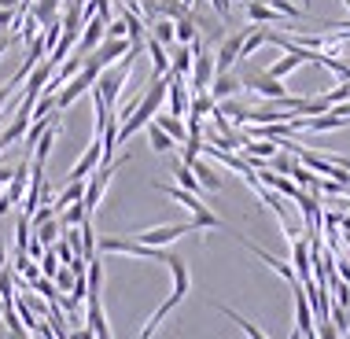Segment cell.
<instances>
[{
    "label": "cell",
    "mask_w": 350,
    "mask_h": 339,
    "mask_svg": "<svg viewBox=\"0 0 350 339\" xmlns=\"http://www.w3.org/2000/svg\"><path fill=\"white\" fill-rule=\"evenodd\" d=\"M133 49H129V55L122 59V67H115V70H103L100 78H96V85H92V92L103 100V107H115L118 103V96H122V89H126V78H129V70H133Z\"/></svg>",
    "instance_id": "1"
},
{
    "label": "cell",
    "mask_w": 350,
    "mask_h": 339,
    "mask_svg": "<svg viewBox=\"0 0 350 339\" xmlns=\"http://www.w3.org/2000/svg\"><path fill=\"white\" fill-rule=\"evenodd\" d=\"M100 67H96V63H92V59H85V67L78 70V74H74V78L67 81V85H63V89L59 92H55V107H70V103L74 100H78L81 96V92H92V85H96V78H100Z\"/></svg>",
    "instance_id": "2"
},
{
    "label": "cell",
    "mask_w": 350,
    "mask_h": 339,
    "mask_svg": "<svg viewBox=\"0 0 350 339\" xmlns=\"http://www.w3.org/2000/svg\"><path fill=\"white\" fill-rule=\"evenodd\" d=\"M96 251L103 254H133V258H148V262H166L170 251H159V247H144V243L137 240H122V236H100L96 240Z\"/></svg>",
    "instance_id": "3"
},
{
    "label": "cell",
    "mask_w": 350,
    "mask_h": 339,
    "mask_svg": "<svg viewBox=\"0 0 350 339\" xmlns=\"http://www.w3.org/2000/svg\"><path fill=\"white\" fill-rule=\"evenodd\" d=\"M214 78H217L214 52L200 49V52H196V63H192V74H188V92H192V96H200V92H211Z\"/></svg>",
    "instance_id": "4"
},
{
    "label": "cell",
    "mask_w": 350,
    "mask_h": 339,
    "mask_svg": "<svg viewBox=\"0 0 350 339\" xmlns=\"http://www.w3.org/2000/svg\"><path fill=\"white\" fill-rule=\"evenodd\" d=\"M240 85L243 89H251V92H258V96H266L269 103H277V100H284L288 96V89H284L280 81H273L266 70H258V67H247L240 74Z\"/></svg>",
    "instance_id": "5"
},
{
    "label": "cell",
    "mask_w": 350,
    "mask_h": 339,
    "mask_svg": "<svg viewBox=\"0 0 350 339\" xmlns=\"http://www.w3.org/2000/svg\"><path fill=\"white\" fill-rule=\"evenodd\" d=\"M126 163V159H118V163H111V166H96V174L89 177V185H85V200H81V206H85V214L92 218V211L100 206V200H103V192H107V185H111V174Z\"/></svg>",
    "instance_id": "6"
},
{
    "label": "cell",
    "mask_w": 350,
    "mask_h": 339,
    "mask_svg": "<svg viewBox=\"0 0 350 339\" xmlns=\"http://www.w3.org/2000/svg\"><path fill=\"white\" fill-rule=\"evenodd\" d=\"M185 232H192V221H177V225H159V229H144L137 232V243H144V247H159L163 251L166 243H174L177 236H185Z\"/></svg>",
    "instance_id": "7"
},
{
    "label": "cell",
    "mask_w": 350,
    "mask_h": 339,
    "mask_svg": "<svg viewBox=\"0 0 350 339\" xmlns=\"http://www.w3.org/2000/svg\"><path fill=\"white\" fill-rule=\"evenodd\" d=\"M291 240V269H295V277H299V284L302 288H310L314 284V258H310V247H306V236H288Z\"/></svg>",
    "instance_id": "8"
},
{
    "label": "cell",
    "mask_w": 350,
    "mask_h": 339,
    "mask_svg": "<svg viewBox=\"0 0 350 339\" xmlns=\"http://www.w3.org/2000/svg\"><path fill=\"white\" fill-rule=\"evenodd\" d=\"M166 100H170V115L174 118H188V103H192V92H188V81L177 78V74H166Z\"/></svg>",
    "instance_id": "9"
},
{
    "label": "cell",
    "mask_w": 350,
    "mask_h": 339,
    "mask_svg": "<svg viewBox=\"0 0 350 339\" xmlns=\"http://www.w3.org/2000/svg\"><path fill=\"white\" fill-rule=\"evenodd\" d=\"M243 37H247V30L221 37V44H217V52H214V67H217V74H229V70H232V63L240 59V52H243Z\"/></svg>",
    "instance_id": "10"
},
{
    "label": "cell",
    "mask_w": 350,
    "mask_h": 339,
    "mask_svg": "<svg viewBox=\"0 0 350 339\" xmlns=\"http://www.w3.org/2000/svg\"><path fill=\"white\" fill-rule=\"evenodd\" d=\"M203 44H196V49H188V44H170V74H177V78L188 81V74H192V63H196V52H200Z\"/></svg>",
    "instance_id": "11"
},
{
    "label": "cell",
    "mask_w": 350,
    "mask_h": 339,
    "mask_svg": "<svg viewBox=\"0 0 350 339\" xmlns=\"http://www.w3.org/2000/svg\"><path fill=\"white\" fill-rule=\"evenodd\" d=\"M100 163H103V148H100V140H92V144L85 148V155L78 159V163H74V170H70L67 181H85V177H92Z\"/></svg>",
    "instance_id": "12"
},
{
    "label": "cell",
    "mask_w": 350,
    "mask_h": 339,
    "mask_svg": "<svg viewBox=\"0 0 350 339\" xmlns=\"http://www.w3.org/2000/svg\"><path fill=\"white\" fill-rule=\"evenodd\" d=\"M103 30H107V23H103V18H96V15L85 18V30H81V41H78V55L89 59V55L103 44Z\"/></svg>",
    "instance_id": "13"
},
{
    "label": "cell",
    "mask_w": 350,
    "mask_h": 339,
    "mask_svg": "<svg viewBox=\"0 0 350 339\" xmlns=\"http://www.w3.org/2000/svg\"><path fill=\"white\" fill-rule=\"evenodd\" d=\"M291 291H295V332L306 339V336H314L317 321H314V314H310V299H306V291H302V284H295Z\"/></svg>",
    "instance_id": "14"
},
{
    "label": "cell",
    "mask_w": 350,
    "mask_h": 339,
    "mask_svg": "<svg viewBox=\"0 0 350 339\" xmlns=\"http://www.w3.org/2000/svg\"><path fill=\"white\" fill-rule=\"evenodd\" d=\"M240 89H243V85H240V74H232V70H229V74H217L214 85H211V100H214V103H225V100H232Z\"/></svg>",
    "instance_id": "15"
},
{
    "label": "cell",
    "mask_w": 350,
    "mask_h": 339,
    "mask_svg": "<svg viewBox=\"0 0 350 339\" xmlns=\"http://www.w3.org/2000/svg\"><path fill=\"white\" fill-rule=\"evenodd\" d=\"M26 181H30V159H23V163L15 166V177H12V185H8V192H4V200L12 206L26 200Z\"/></svg>",
    "instance_id": "16"
},
{
    "label": "cell",
    "mask_w": 350,
    "mask_h": 339,
    "mask_svg": "<svg viewBox=\"0 0 350 339\" xmlns=\"http://www.w3.org/2000/svg\"><path fill=\"white\" fill-rule=\"evenodd\" d=\"M151 122H155V126L163 129V133L174 140V144H185V140H188V126H185L181 118H174V115H155Z\"/></svg>",
    "instance_id": "17"
},
{
    "label": "cell",
    "mask_w": 350,
    "mask_h": 339,
    "mask_svg": "<svg viewBox=\"0 0 350 339\" xmlns=\"http://www.w3.org/2000/svg\"><path fill=\"white\" fill-rule=\"evenodd\" d=\"M144 49L151 52V67H155V78H166V74H170V52L155 41V37H144Z\"/></svg>",
    "instance_id": "18"
},
{
    "label": "cell",
    "mask_w": 350,
    "mask_h": 339,
    "mask_svg": "<svg viewBox=\"0 0 350 339\" xmlns=\"http://www.w3.org/2000/svg\"><path fill=\"white\" fill-rule=\"evenodd\" d=\"M196 174V181H200V188H206V192H217V188H221V177L214 174V166L211 163H203V159H196L192 166H188Z\"/></svg>",
    "instance_id": "19"
},
{
    "label": "cell",
    "mask_w": 350,
    "mask_h": 339,
    "mask_svg": "<svg viewBox=\"0 0 350 339\" xmlns=\"http://www.w3.org/2000/svg\"><path fill=\"white\" fill-rule=\"evenodd\" d=\"M55 137H59V126H55V122H52V126L44 129V137H41V140H37V144H33V163H37V166H44V163H49V155H52V144H55Z\"/></svg>",
    "instance_id": "20"
},
{
    "label": "cell",
    "mask_w": 350,
    "mask_h": 339,
    "mask_svg": "<svg viewBox=\"0 0 350 339\" xmlns=\"http://www.w3.org/2000/svg\"><path fill=\"white\" fill-rule=\"evenodd\" d=\"M217 103L211 100V92H200V96H192V103H188V122H203L206 115H214Z\"/></svg>",
    "instance_id": "21"
},
{
    "label": "cell",
    "mask_w": 350,
    "mask_h": 339,
    "mask_svg": "<svg viewBox=\"0 0 350 339\" xmlns=\"http://www.w3.org/2000/svg\"><path fill=\"white\" fill-rule=\"evenodd\" d=\"M59 232H63V225H59V218H52V221H44L41 229H33V240L41 243L44 251H49V247H55V243H59Z\"/></svg>",
    "instance_id": "22"
},
{
    "label": "cell",
    "mask_w": 350,
    "mask_h": 339,
    "mask_svg": "<svg viewBox=\"0 0 350 339\" xmlns=\"http://www.w3.org/2000/svg\"><path fill=\"white\" fill-rule=\"evenodd\" d=\"M295 166H299V159L291 155V152H284V148H280V152L273 155V159H269V163L262 166V170H273V174H280V177H291V170H295Z\"/></svg>",
    "instance_id": "23"
},
{
    "label": "cell",
    "mask_w": 350,
    "mask_h": 339,
    "mask_svg": "<svg viewBox=\"0 0 350 339\" xmlns=\"http://www.w3.org/2000/svg\"><path fill=\"white\" fill-rule=\"evenodd\" d=\"M266 41H269V30H262V26H251L247 37H243V52H240V59H251V55L258 52Z\"/></svg>",
    "instance_id": "24"
},
{
    "label": "cell",
    "mask_w": 350,
    "mask_h": 339,
    "mask_svg": "<svg viewBox=\"0 0 350 339\" xmlns=\"http://www.w3.org/2000/svg\"><path fill=\"white\" fill-rule=\"evenodd\" d=\"M217 310H221V314L229 317V321H236V325H240L243 332H247V339H269V336L262 332L258 325H254V321H247V317H240V314H236V310H229V306H217Z\"/></svg>",
    "instance_id": "25"
},
{
    "label": "cell",
    "mask_w": 350,
    "mask_h": 339,
    "mask_svg": "<svg viewBox=\"0 0 350 339\" xmlns=\"http://www.w3.org/2000/svg\"><path fill=\"white\" fill-rule=\"evenodd\" d=\"M247 18L251 26H266V23H280V15L269 4H247Z\"/></svg>",
    "instance_id": "26"
},
{
    "label": "cell",
    "mask_w": 350,
    "mask_h": 339,
    "mask_svg": "<svg viewBox=\"0 0 350 339\" xmlns=\"http://www.w3.org/2000/svg\"><path fill=\"white\" fill-rule=\"evenodd\" d=\"M30 218L26 214H18V221H15V254H26L30 251Z\"/></svg>",
    "instance_id": "27"
},
{
    "label": "cell",
    "mask_w": 350,
    "mask_h": 339,
    "mask_svg": "<svg viewBox=\"0 0 350 339\" xmlns=\"http://www.w3.org/2000/svg\"><path fill=\"white\" fill-rule=\"evenodd\" d=\"M148 37H155V41L163 44V49L177 44V41H174V23H170V18H155V23H151V33H148Z\"/></svg>",
    "instance_id": "28"
},
{
    "label": "cell",
    "mask_w": 350,
    "mask_h": 339,
    "mask_svg": "<svg viewBox=\"0 0 350 339\" xmlns=\"http://www.w3.org/2000/svg\"><path fill=\"white\" fill-rule=\"evenodd\" d=\"M15 306V277L12 269H0V310Z\"/></svg>",
    "instance_id": "29"
},
{
    "label": "cell",
    "mask_w": 350,
    "mask_h": 339,
    "mask_svg": "<svg viewBox=\"0 0 350 339\" xmlns=\"http://www.w3.org/2000/svg\"><path fill=\"white\" fill-rule=\"evenodd\" d=\"M144 129H148V140H151V148H155V152H163V155H166V152H174V148H177L174 140H170V137L163 133V129L155 126V122H148Z\"/></svg>",
    "instance_id": "30"
},
{
    "label": "cell",
    "mask_w": 350,
    "mask_h": 339,
    "mask_svg": "<svg viewBox=\"0 0 350 339\" xmlns=\"http://www.w3.org/2000/svg\"><path fill=\"white\" fill-rule=\"evenodd\" d=\"M174 174H177V188H185V192L200 195V181H196V174H192V170H188L185 163H177V166H174Z\"/></svg>",
    "instance_id": "31"
},
{
    "label": "cell",
    "mask_w": 350,
    "mask_h": 339,
    "mask_svg": "<svg viewBox=\"0 0 350 339\" xmlns=\"http://www.w3.org/2000/svg\"><path fill=\"white\" fill-rule=\"evenodd\" d=\"M200 229H221V218H217L211 206H203L200 214H192V232H200Z\"/></svg>",
    "instance_id": "32"
},
{
    "label": "cell",
    "mask_w": 350,
    "mask_h": 339,
    "mask_svg": "<svg viewBox=\"0 0 350 339\" xmlns=\"http://www.w3.org/2000/svg\"><path fill=\"white\" fill-rule=\"evenodd\" d=\"M30 291H37V295H44V303H49V306L59 303V291H55V284H52V280H44V277H37L33 284H30Z\"/></svg>",
    "instance_id": "33"
},
{
    "label": "cell",
    "mask_w": 350,
    "mask_h": 339,
    "mask_svg": "<svg viewBox=\"0 0 350 339\" xmlns=\"http://www.w3.org/2000/svg\"><path fill=\"white\" fill-rule=\"evenodd\" d=\"M37 266H41V277L44 280H55V273H59V258H55V251L49 247L41 254V262H37Z\"/></svg>",
    "instance_id": "34"
},
{
    "label": "cell",
    "mask_w": 350,
    "mask_h": 339,
    "mask_svg": "<svg viewBox=\"0 0 350 339\" xmlns=\"http://www.w3.org/2000/svg\"><path fill=\"white\" fill-rule=\"evenodd\" d=\"M55 111V96L52 92H41V100H37V107H33V122H44Z\"/></svg>",
    "instance_id": "35"
},
{
    "label": "cell",
    "mask_w": 350,
    "mask_h": 339,
    "mask_svg": "<svg viewBox=\"0 0 350 339\" xmlns=\"http://www.w3.org/2000/svg\"><path fill=\"white\" fill-rule=\"evenodd\" d=\"M55 291H74V273L67 269V266H59V273H55Z\"/></svg>",
    "instance_id": "36"
},
{
    "label": "cell",
    "mask_w": 350,
    "mask_h": 339,
    "mask_svg": "<svg viewBox=\"0 0 350 339\" xmlns=\"http://www.w3.org/2000/svg\"><path fill=\"white\" fill-rule=\"evenodd\" d=\"M325 100L332 103V107H339V103H347V100H350V85H339V89L325 92Z\"/></svg>",
    "instance_id": "37"
},
{
    "label": "cell",
    "mask_w": 350,
    "mask_h": 339,
    "mask_svg": "<svg viewBox=\"0 0 350 339\" xmlns=\"http://www.w3.org/2000/svg\"><path fill=\"white\" fill-rule=\"evenodd\" d=\"M317 339H339L336 325L332 321H317Z\"/></svg>",
    "instance_id": "38"
},
{
    "label": "cell",
    "mask_w": 350,
    "mask_h": 339,
    "mask_svg": "<svg viewBox=\"0 0 350 339\" xmlns=\"http://www.w3.org/2000/svg\"><path fill=\"white\" fill-rule=\"evenodd\" d=\"M23 18V12H0V30H8L12 23H18Z\"/></svg>",
    "instance_id": "39"
},
{
    "label": "cell",
    "mask_w": 350,
    "mask_h": 339,
    "mask_svg": "<svg viewBox=\"0 0 350 339\" xmlns=\"http://www.w3.org/2000/svg\"><path fill=\"white\" fill-rule=\"evenodd\" d=\"M211 8H214V12L221 15V18H229V12H232V4H229V0H211Z\"/></svg>",
    "instance_id": "40"
},
{
    "label": "cell",
    "mask_w": 350,
    "mask_h": 339,
    "mask_svg": "<svg viewBox=\"0 0 350 339\" xmlns=\"http://www.w3.org/2000/svg\"><path fill=\"white\" fill-rule=\"evenodd\" d=\"M12 177H15V170H0V188L12 185Z\"/></svg>",
    "instance_id": "41"
},
{
    "label": "cell",
    "mask_w": 350,
    "mask_h": 339,
    "mask_svg": "<svg viewBox=\"0 0 350 339\" xmlns=\"http://www.w3.org/2000/svg\"><path fill=\"white\" fill-rule=\"evenodd\" d=\"M0 12H18V0H0Z\"/></svg>",
    "instance_id": "42"
},
{
    "label": "cell",
    "mask_w": 350,
    "mask_h": 339,
    "mask_svg": "<svg viewBox=\"0 0 350 339\" xmlns=\"http://www.w3.org/2000/svg\"><path fill=\"white\" fill-rule=\"evenodd\" d=\"M0 269H8V247H4V236H0Z\"/></svg>",
    "instance_id": "43"
},
{
    "label": "cell",
    "mask_w": 350,
    "mask_h": 339,
    "mask_svg": "<svg viewBox=\"0 0 350 339\" xmlns=\"http://www.w3.org/2000/svg\"><path fill=\"white\" fill-rule=\"evenodd\" d=\"M70 339H96V336H92L89 328H78V332H70Z\"/></svg>",
    "instance_id": "44"
},
{
    "label": "cell",
    "mask_w": 350,
    "mask_h": 339,
    "mask_svg": "<svg viewBox=\"0 0 350 339\" xmlns=\"http://www.w3.org/2000/svg\"><path fill=\"white\" fill-rule=\"evenodd\" d=\"M8 44H12V37H0V55L8 52Z\"/></svg>",
    "instance_id": "45"
},
{
    "label": "cell",
    "mask_w": 350,
    "mask_h": 339,
    "mask_svg": "<svg viewBox=\"0 0 350 339\" xmlns=\"http://www.w3.org/2000/svg\"><path fill=\"white\" fill-rule=\"evenodd\" d=\"M8 339H30V336H26V332H23V336H8Z\"/></svg>",
    "instance_id": "46"
},
{
    "label": "cell",
    "mask_w": 350,
    "mask_h": 339,
    "mask_svg": "<svg viewBox=\"0 0 350 339\" xmlns=\"http://www.w3.org/2000/svg\"><path fill=\"white\" fill-rule=\"evenodd\" d=\"M288 339H302V336H299V332H291V336H288Z\"/></svg>",
    "instance_id": "47"
},
{
    "label": "cell",
    "mask_w": 350,
    "mask_h": 339,
    "mask_svg": "<svg viewBox=\"0 0 350 339\" xmlns=\"http://www.w3.org/2000/svg\"><path fill=\"white\" fill-rule=\"evenodd\" d=\"M306 4H310V0H299V8H306Z\"/></svg>",
    "instance_id": "48"
}]
</instances>
